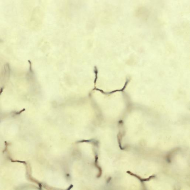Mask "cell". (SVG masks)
<instances>
[{
	"label": "cell",
	"instance_id": "6da1fadb",
	"mask_svg": "<svg viewBox=\"0 0 190 190\" xmlns=\"http://www.w3.org/2000/svg\"><path fill=\"white\" fill-rule=\"evenodd\" d=\"M128 173V174H131V175L135 176V177H137L138 179H139L140 180V181H149V180H150L152 178H153V177H154V176H152V177H149V178H147V179H142V178H141L140 177H138V176H137L136 175H135V174H132V173L130 172L129 171H128L127 172Z\"/></svg>",
	"mask_w": 190,
	"mask_h": 190
}]
</instances>
